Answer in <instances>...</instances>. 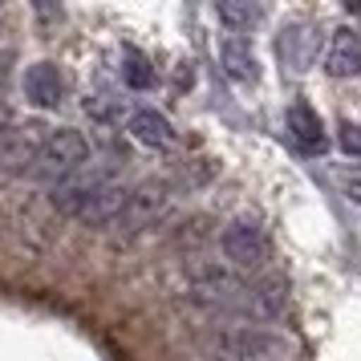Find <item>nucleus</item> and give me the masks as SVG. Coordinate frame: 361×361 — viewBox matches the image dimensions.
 <instances>
[{
	"label": "nucleus",
	"mask_w": 361,
	"mask_h": 361,
	"mask_svg": "<svg viewBox=\"0 0 361 361\" xmlns=\"http://www.w3.org/2000/svg\"><path fill=\"white\" fill-rule=\"evenodd\" d=\"M114 179H118L114 163H85L82 171H73L69 179H61V183H53L49 187V207L53 212H61V215H69V219H78L85 203Z\"/></svg>",
	"instance_id": "4"
},
{
	"label": "nucleus",
	"mask_w": 361,
	"mask_h": 361,
	"mask_svg": "<svg viewBox=\"0 0 361 361\" xmlns=\"http://www.w3.org/2000/svg\"><path fill=\"white\" fill-rule=\"evenodd\" d=\"M122 78H126V85L130 90H150L154 85V69H150V61L142 57V53H126V66H122Z\"/></svg>",
	"instance_id": "15"
},
{
	"label": "nucleus",
	"mask_w": 361,
	"mask_h": 361,
	"mask_svg": "<svg viewBox=\"0 0 361 361\" xmlns=\"http://www.w3.org/2000/svg\"><path fill=\"white\" fill-rule=\"evenodd\" d=\"M325 73L329 78H357L361 73V33L333 29L329 49H325Z\"/></svg>",
	"instance_id": "9"
},
{
	"label": "nucleus",
	"mask_w": 361,
	"mask_h": 361,
	"mask_svg": "<svg viewBox=\"0 0 361 361\" xmlns=\"http://www.w3.org/2000/svg\"><path fill=\"white\" fill-rule=\"evenodd\" d=\"M85 163H90V142H85V134L73 130V126H57V130H49L45 147H41V154H37L33 179H41V183L53 187V183L69 179L73 171H82Z\"/></svg>",
	"instance_id": "2"
},
{
	"label": "nucleus",
	"mask_w": 361,
	"mask_h": 361,
	"mask_svg": "<svg viewBox=\"0 0 361 361\" xmlns=\"http://www.w3.org/2000/svg\"><path fill=\"white\" fill-rule=\"evenodd\" d=\"M288 138L305 154H325V122L312 114L305 102H296L293 110H288Z\"/></svg>",
	"instance_id": "12"
},
{
	"label": "nucleus",
	"mask_w": 361,
	"mask_h": 361,
	"mask_svg": "<svg viewBox=\"0 0 361 361\" xmlns=\"http://www.w3.org/2000/svg\"><path fill=\"white\" fill-rule=\"evenodd\" d=\"M305 37H309V29H305V25L284 29V57H288V66H293V69L309 66V45H305Z\"/></svg>",
	"instance_id": "16"
},
{
	"label": "nucleus",
	"mask_w": 361,
	"mask_h": 361,
	"mask_svg": "<svg viewBox=\"0 0 361 361\" xmlns=\"http://www.w3.org/2000/svg\"><path fill=\"white\" fill-rule=\"evenodd\" d=\"M337 183H341V191L349 203H357L361 207V166H345L341 175H337Z\"/></svg>",
	"instance_id": "17"
},
{
	"label": "nucleus",
	"mask_w": 361,
	"mask_h": 361,
	"mask_svg": "<svg viewBox=\"0 0 361 361\" xmlns=\"http://www.w3.org/2000/svg\"><path fill=\"white\" fill-rule=\"evenodd\" d=\"M25 98L41 106V110H53V106H61L66 102V78H61V69L53 66V61H33V66L25 69Z\"/></svg>",
	"instance_id": "8"
},
{
	"label": "nucleus",
	"mask_w": 361,
	"mask_h": 361,
	"mask_svg": "<svg viewBox=\"0 0 361 361\" xmlns=\"http://www.w3.org/2000/svg\"><path fill=\"white\" fill-rule=\"evenodd\" d=\"M219 345L228 349L231 357H247V361H293V341L264 325H240L224 333Z\"/></svg>",
	"instance_id": "6"
},
{
	"label": "nucleus",
	"mask_w": 361,
	"mask_h": 361,
	"mask_svg": "<svg viewBox=\"0 0 361 361\" xmlns=\"http://www.w3.org/2000/svg\"><path fill=\"white\" fill-rule=\"evenodd\" d=\"M284 309H288V296H284V284L280 280H252L244 293V305H240V312L244 317H256V321H276V317H284Z\"/></svg>",
	"instance_id": "10"
},
{
	"label": "nucleus",
	"mask_w": 361,
	"mask_h": 361,
	"mask_svg": "<svg viewBox=\"0 0 361 361\" xmlns=\"http://www.w3.org/2000/svg\"><path fill=\"white\" fill-rule=\"evenodd\" d=\"M212 361H247V357H231V353H228V357H212Z\"/></svg>",
	"instance_id": "20"
},
{
	"label": "nucleus",
	"mask_w": 361,
	"mask_h": 361,
	"mask_svg": "<svg viewBox=\"0 0 361 361\" xmlns=\"http://www.w3.org/2000/svg\"><path fill=\"white\" fill-rule=\"evenodd\" d=\"M4 122H13V118H8V110H0V126H4Z\"/></svg>",
	"instance_id": "21"
},
{
	"label": "nucleus",
	"mask_w": 361,
	"mask_h": 361,
	"mask_svg": "<svg viewBox=\"0 0 361 361\" xmlns=\"http://www.w3.org/2000/svg\"><path fill=\"white\" fill-rule=\"evenodd\" d=\"M166 212H171V187L159 179H147L138 187H130V199H126V212L118 219V228L126 235H138V231L154 228Z\"/></svg>",
	"instance_id": "7"
},
{
	"label": "nucleus",
	"mask_w": 361,
	"mask_h": 361,
	"mask_svg": "<svg viewBox=\"0 0 361 361\" xmlns=\"http://www.w3.org/2000/svg\"><path fill=\"white\" fill-rule=\"evenodd\" d=\"M187 280H191V300L203 305V309H212V312H240V305H244L247 280H240V272L228 268V264L199 260Z\"/></svg>",
	"instance_id": "1"
},
{
	"label": "nucleus",
	"mask_w": 361,
	"mask_h": 361,
	"mask_svg": "<svg viewBox=\"0 0 361 361\" xmlns=\"http://www.w3.org/2000/svg\"><path fill=\"white\" fill-rule=\"evenodd\" d=\"M126 126H130L134 142H142V147H150V150H166L171 142H175V126L166 122V114L150 110V106H138Z\"/></svg>",
	"instance_id": "11"
},
{
	"label": "nucleus",
	"mask_w": 361,
	"mask_h": 361,
	"mask_svg": "<svg viewBox=\"0 0 361 361\" xmlns=\"http://www.w3.org/2000/svg\"><path fill=\"white\" fill-rule=\"evenodd\" d=\"M219 61H224V73H228L231 82H256V57L247 49L240 37H228L224 45H219Z\"/></svg>",
	"instance_id": "13"
},
{
	"label": "nucleus",
	"mask_w": 361,
	"mask_h": 361,
	"mask_svg": "<svg viewBox=\"0 0 361 361\" xmlns=\"http://www.w3.org/2000/svg\"><path fill=\"white\" fill-rule=\"evenodd\" d=\"M49 138L45 122H4L0 126V183L33 175V163Z\"/></svg>",
	"instance_id": "3"
},
{
	"label": "nucleus",
	"mask_w": 361,
	"mask_h": 361,
	"mask_svg": "<svg viewBox=\"0 0 361 361\" xmlns=\"http://www.w3.org/2000/svg\"><path fill=\"white\" fill-rule=\"evenodd\" d=\"M215 17L224 20L231 33H247L252 25L264 20V8L260 4H247V0H224V4H215Z\"/></svg>",
	"instance_id": "14"
},
{
	"label": "nucleus",
	"mask_w": 361,
	"mask_h": 361,
	"mask_svg": "<svg viewBox=\"0 0 361 361\" xmlns=\"http://www.w3.org/2000/svg\"><path fill=\"white\" fill-rule=\"evenodd\" d=\"M341 142L349 154H361V126H353V122H345L341 126Z\"/></svg>",
	"instance_id": "18"
},
{
	"label": "nucleus",
	"mask_w": 361,
	"mask_h": 361,
	"mask_svg": "<svg viewBox=\"0 0 361 361\" xmlns=\"http://www.w3.org/2000/svg\"><path fill=\"white\" fill-rule=\"evenodd\" d=\"M219 247H224V260L235 268V272H264L268 260H272V240L260 224H247V219H235L224 228L219 235Z\"/></svg>",
	"instance_id": "5"
},
{
	"label": "nucleus",
	"mask_w": 361,
	"mask_h": 361,
	"mask_svg": "<svg viewBox=\"0 0 361 361\" xmlns=\"http://www.w3.org/2000/svg\"><path fill=\"white\" fill-rule=\"evenodd\" d=\"M8 61H13V57L0 49V90H4V78H8Z\"/></svg>",
	"instance_id": "19"
}]
</instances>
